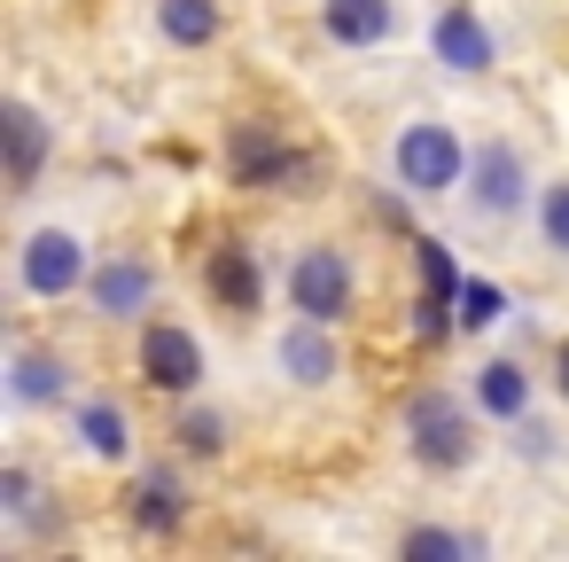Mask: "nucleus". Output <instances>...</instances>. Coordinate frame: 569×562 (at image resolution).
Listing matches in <instances>:
<instances>
[{"mask_svg": "<svg viewBox=\"0 0 569 562\" xmlns=\"http://www.w3.org/2000/svg\"><path fill=\"white\" fill-rule=\"evenodd\" d=\"M398 180H406L413 196L452 188V180H460V141H452V126H406V134H398Z\"/></svg>", "mask_w": 569, "mask_h": 562, "instance_id": "1", "label": "nucleus"}, {"mask_svg": "<svg viewBox=\"0 0 569 562\" xmlns=\"http://www.w3.org/2000/svg\"><path fill=\"white\" fill-rule=\"evenodd\" d=\"M406 430H413V453L429 461V469H460L468 461V422H460V406L452 398H413L406 406Z\"/></svg>", "mask_w": 569, "mask_h": 562, "instance_id": "2", "label": "nucleus"}, {"mask_svg": "<svg viewBox=\"0 0 569 562\" xmlns=\"http://www.w3.org/2000/svg\"><path fill=\"white\" fill-rule=\"evenodd\" d=\"M289 297H297V313L336 321V313L351 305V266H343L336 250H305V258L289 266Z\"/></svg>", "mask_w": 569, "mask_h": 562, "instance_id": "3", "label": "nucleus"}, {"mask_svg": "<svg viewBox=\"0 0 569 562\" xmlns=\"http://www.w3.org/2000/svg\"><path fill=\"white\" fill-rule=\"evenodd\" d=\"M141 375H149L157 391H196V383H203V344H196L188 328L157 321V328L141 336Z\"/></svg>", "mask_w": 569, "mask_h": 562, "instance_id": "4", "label": "nucleus"}, {"mask_svg": "<svg viewBox=\"0 0 569 562\" xmlns=\"http://www.w3.org/2000/svg\"><path fill=\"white\" fill-rule=\"evenodd\" d=\"M421 250V321L413 336H445L460 321V274H452V250L445 243H413Z\"/></svg>", "mask_w": 569, "mask_h": 562, "instance_id": "5", "label": "nucleus"}, {"mask_svg": "<svg viewBox=\"0 0 569 562\" xmlns=\"http://www.w3.org/2000/svg\"><path fill=\"white\" fill-rule=\"evenodd\" d=\"M79 274H87V258H79V235L48 227V235H32V243H24V289H40V297H63Z\"/></svg>", "mask_w": 569, "mask_h": 562, "instance_id": "6", "label": "nucleus"}, {"mask_svg": "<svg viewBox=\"0 0 569 562\" xmlns=\"http://www.w3.org/2000/svg\"><path fill=\"white\" fill-rule=\"evenodd\" d=\"M203 282H211V297H219L227 313H258V289H266V274H258V258H250L242 243H227V250H211V266H203Z\"/></svg>", "mask_w": 569, "mask_h": 562, "instance_id": "7", "label": "nucleus"}, {"mask_svg": "<svg viewBox=\"0 0 569 562\" xmlns=\"http://www.w3.org/2000/svg\"><path fill=\"white\" fill-rule=\"evenodd\" d=\"M429 48H437V63H452V71H483V63H491V32L476 24V9H445L437 32H429Z\"/></svg>", "mask_w": 569, "mask_h": 562, "instance_id": "8", "label": "nucleus"}, {"mask_svg": "<svg viewBox=\"0 0 569 562\" xmlns=\"http://www.w3.org/2000/svg\"><path fill=\"white\" fill-rule=\"evenodd\" d=\"M0 134H9V180H17V188H32V180H40V157H48V126H40L24 102H9Z\"/></svg>", "mask_w": 569, "mask_h": 562, "instance_id": "9", "label": "nucleus"}, {"mask_svg": "<svg viewBox=\"0 0 569 562\" xmlns=\"http://www.w3.org/2000/svg\"><path fill=\"white\" fill-rule=\"evenodd\" d=\"M328 32H336L343 48L390 40V0H328Z\"/></svg>", "mask_w": 569, "mask_h": 562, "instance_id": "10", "label": "nucleus"}, {"mask_svg": "<svg viewBox=\"0 0 569 562\" xmlns=\"http://www.w3.org/2000/svg\"><path fill=\"white\" fill-rule=\"evenodd\" d=\"M157 24H164V40L203 48V40L219 32V9H211V0H164V9H157Z\"/></svg>", "mask_w": 569, "mask_h": 562, "instance_id": "11", "label": "nucleus"}, {"mask_svg": "<svg viewBox=\"0 0 569 562\" xmlns=\"http://www.w3.org/2000/svg\"><path fill=\"white\" fill-rule=\"evenodd\" d=\"M476 196H483L491 211H507V204L522 196V165H515L507 149H483V157H476Z\"/></svg>", "mask_w": 569, "mask_h": 562, "instance_id": "12", "label": "nucleus"}, {"mask_svg": "<svg viewBox=\"0 0 569 562\" xmlns=\"http://www.w3.org/2000/svg\"><path fill=\"white\" fill-rule=\"evenodd\" d=\"M94 305L102 313H141L149 305V274L141 266H102L94 274Z\"/></svg>", "mask_w": 569, "mask_h": 562, "instance_id": "13", "label": "nucleus"}, {"mask_svg": "<svg viewBox=\"0 0 569 562\" xmlns=\"http://www.w3.org/2000/svg\"><path fill=\"white\" fill-rule=\"evenodd\" d=\"M281 359H289L297 383H328V375H336V352H328V336H312V328H289V336H281Z\"/></svg>", "mask_w": 569, "mask_h": 562, "instance_id": "14", "label": "nucleus"}, {"mask_svg": "<svg viewBox=\"0 0 569 562\" xmlns=\"http://www.w3.org/2000/svg\"><path fill=\"white\" fill-rule=\"evenodd\" d=\"M476 398H483L491 414H522V367H507V359H491V367L476 375Z\"/></svg>", "mask_w": 569, "mask_h": 562, "instance_id": "15", "label": "nucleus"}, {"mask_svg": "<svg viewBox=\"0 0 569 562\" xmlns=\"http://www.w3.org/2000/svg\"><path fill=\"white\" fill-rule=\"evenodd\" d=\"M79 430H87V445H94L102 461H118V453H126V414H118V406H87V414H79Z\"/></svg>", "mask_w": 569, "mask_h": 562, "instance_id": "16", "label": "nucleus"}, {"mask_svg": "<svg viewBox=\"0 0 569 562\" xmlns=\"http://www.w3.org/2000/svg\"><path fill=\"white\" fill-rule=\"evenodd\" d=\"M56 391H63V367L40 359V352H24L17 359V398H56Z\"/></svg>", "mask_w": 569, "mask_h": 562, "instance_id": "17", "label": "nucleus"}, {"mask_svg": "<svg viewBox=\"0 0 569 562\" xmlns=\"http://www.w3.org/2000/svg\"><path fill=\"white\" fill-rule=\"evenodd\" d=\"M507 313V297L491 289V282H460V328H483V321H499Z\"/></svg>", "mask_w": 569, "mask_h": 562, "instance_id": "18", "label": "nucleus"}, {"mask_svg": "<svg viewBox=\"0 0 569 562\" xmlns=\"http://www.w3.org/2000/svg\"><path fill=\"white\" fill-rule=\"evenodd\" d=\"M141 523H149V531H172V523H180V492H172L164 476L141 484Z\"/></svg>", "mask_w": 569, "mask_h": 562, "instance_id": "19", "label": "nucleus"}, {"mask_svg": "<svg viewBox=\"0 0 569 562\" xmlns=\"http://www.w3.org/2000/svg\"><path fill=\"white\" fill-rule=\"evenodd\" d=\"M406 554H413V562H445V554H468V539H452V531H413Z\"/></svg>", "mask_w": 569, "mask_h": 562, "instance_id": "20", "label": "nucleus"}, {"mask_svg": "<svg viewBox=\"0 0 569 562\" xmlns=\"http://www.w3.org/2000/svg\"><path fill=\"white\" fill-rule=\"evenodd\" d=\"M546 235H553V250H569V188L546 196Z\"/></svg>", "mask_w": 569, "mask_h": 562, "instance_id": "21", "label": "nucleus"}, {"mask_svg": "<svg viewBox=\"0 0 569 562\" xmlns=\"http://www.w3.org/2000/svg\"><path fill=\"white\" fill-rule=\"evenodd\" d=\"M180 437H188L196 453H219V422H211V414H196V422H180Z\"/></svg>", "mask_w": 569, "mask_h": 562, "instance_id": "22", "label": "nucleus"}, {"mask_svg": "<svg viewBox=\"0 0 569 562\" xmlns=\"http://www.w3.org/2000/svg\"><path fill=\"white\" fill-rule=\"evenodd\" d=\"M553 375H561V391H569V344H561V359H553Z\"/></svg>", "mask_w": 569, "mask_h": 562, "instance_id": "23", "label": "nucleus"}]
</instances>
